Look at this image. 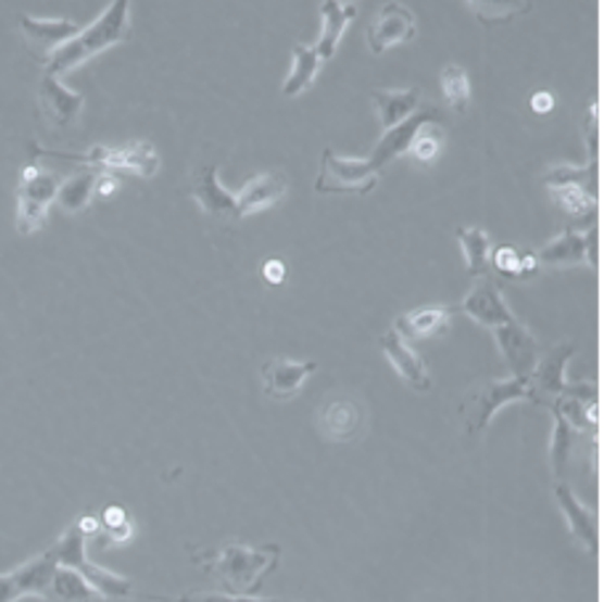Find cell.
<instances>
[{
  "mask_svg": "<svg viewBox=\"0 0 604 602\" xmlns=\"http://www.w3.org/2000/svg\"><path fill=\"white\" fill-rule=\"evenodd\" d=\"M279 544L247 547L239 544V541H231V544L221 547L217 552H204V555L194 552V563L202 565L221 584H226L228 594L257 592L263 576L279 565Z\"/></svg>",
  "mask_w": 604,
  "mask_h": 602,
  "instance_id": "1",
  "label": "cell"
},
{
  "mask_svg": "<svg viewBox=\"0 0 604 602\" xmlns=\"http://www.w3.org/2000/svg\"><path fill=\"white\" fill-rule=\"evenodd\" d=\"M128 16H130L128 0H114L99 20L90 24V27L80 29L70 43H64L51 59H48L46 75L51 77L66 75V72L86 64L88 59H93L96 53L123 43V40L128 38Z\"/></svg>",
  "mask_w": 604,
  "mask_h": 602,
  "instance_id": "2",
  "label": "cell"
},
{
  "mask_svg": "<svg viewBox=\"0 0 604 602\" xmlns=\"http://www.w3.org/2000/svg\"><path fill=\"white\" fill-rule=\"evenodd\" d=\"M48 555L56 560V565H62V568H70L75 570L77 576H83V581H86L99 598L125 600L133 594L130 581L125 579V576L112 574V570L101 568V565L90 563L86 557V534L80 531L77 523H72V526L66 528L62 539L48 550Z\"/></svg>",
  "mask_w": 604,
  "mask_h": 602,
  "instance_id": "3",
  "label": "cell"
},
{
  "mask_svg": "<svg viewBox=\"0 0 604 602\" xmlns=\"http://www.w3.org/2000/svg\"><path fill=\"white\" fill-rule=\"evenodd\" d=\"M515 401H533V390H530L528 377H509V379H486V382L469 388L464 396L458 414L464 419V430L469 436L486 432L491 419L496 417L499 409Z\"/></svg>",
  "mask_w": 604,
  "mask_h": 602,
  "instance_id": "4",
  "label": "cell"
},
{
  "mask_svg": "<svg viewBox=\"0 0 604 602\" xmlns=\"http://www.w3.org/2000/svg\"><path fill=\"white\" fill-rule=\"evenodd\" d=\"M318 432L331 443L358 441L368 430L366 403L353 393H329L316 414Z\"/></svg>",
  "mask_w": 604,
  "mask_h": 602,
  "instance_id": "5",
  "label": "cell"
},
{
  "mask_svg": "<svg viewBox=\"0 0 604 602\" xmlns=\"http://www.w3.org/2000/svg\"><path fill=\"white\" fill-rule=\"evenodd\" d=\"M62 186L53 173L38 165H27L22 171L20 184V210H16V231L22 237L40 231L46 224V215L51 202H56V191Z\"/></svg>",
  "mask_w": 604,
  "mask_h": 602,
  "instance_id": "6",
  "label": "cell"
},
{
  "mask_svg": "<svg viewBox=\"0 0 604 602\" xmlns=\"http://www.w3.org/2000/svg\"><path fill=\"white\" fill-rule=\"evenodd\" d=\"M379 171L368 160H342L331 149H324L322 173H318L316 195H353L364 197L377 186Z\"/></svg>",
  "mask_w": 604,
  "mask_h": 602,
  "instance_id": "7",
  "label": "cell"
},
{
  "mask_svg": "<svg viewBox=\"0 0 604 602\" xmlns=\"http://www.w3.org/2000/svg\"><path fill=\"white\" fill-rule=\"evenodd\" d=\"M53 156H64V160L80 162V165L93 167V171H104V167H114V171H133L136 176L141 178H154L156 171H160V156H156L154 147L147 141H133L128 147H93L86 154H59V152H48Z\"/></svg>",
  "mask_w": 604,
  "mask_h": 602,
  "instance_id": "8",
  "label": "cell"
},
{
  "mask_svg": "<svg viewBox=\"0 0 604 602\" xmlns=\"http://www.w3.org/2000/svg\"><path fill=\"white\" fill-rule=\"evenodd\" d=\"M56 560L48 552L27 560L20 568L0 574V602H16L22 598H51V581L56 574Z\"/></svg>",
  "mask_w": 604,
  "mask_h": 602,
  "instance_id": "9",
  "label": "cell"
},
{
  "mask_svg": "<svg viewBox=\"0 0 604 602\" xmlns=\"http://www.w3.org/2000/svg\"><path fill=\"white\" fill-rule=\"evenodd\" d=\"M456 311H462L464 316H469L480 327H486L491 335L517 322L493 276H482L473 290H469L467 298L462 300V305H456Z\"/></svg>",
  "mask_w": 604,
  "mask_h": 602,
  "instance_id": "10",
  "label": "cell"
},
{
  "mask_svg": "<svg viewBox=\"0 0 604 602\" xmlns=\"http://www.w3.org/2000/svg\"><path fill=\"white\" fill-rule=\"evenodd\" d=\"M416 35V20L414 14L401 3L382 5L377 16H374L372 27L366 33V43L372 48V53H385L392 46H401L414 40Z\"/></svg>",
  "mask_w": 604,
  "mask_h": 602,
  "instance_id": "11",
  "label": "cell"
},
{
  "mask_svg": "<svg viewBox=\"0 0 604 602\" xmlns=\"http://www.w3.org/2000/svg\"><path fill=\"white\" fill-rule=\"evenodd\" d=\"M572 342H562L554 348L552 353L539 359L536 369L530 372V390H533V403L541 406H552L554 401L562 399L567 393V379H565V366L567 359L572 356Z\"/></svg>",
  "mask_w": 604,
  "mask_h": 602,
  "instance_id": "12",
  "label": "cell"
},
{
  "mask_svg": "<svg viewBox=\"0 0 604 602\" xmlns=\"http://www.w3.org/2000/svg\"><path fill=\"white\" fill-rule=\"evenodd\" d=\"M316 361H292V359H270L265 361L260 375H263L265 396L274 401H289L300 393L302 382L316 375Z\"/></svg>",
  "mask_w": 604,
  "mask_h": 602,
  "instance_id": "13",
  "label": "cell"
},
{
  "mask_svg": "<svg viewBox=\"0 0 604 602\" xmlns=\"http://www.w3.org/2000/svg\"><path fill=\"white\" fill-rule=\"evenodd\" d=\"M379 351L388 356L392 369L398 372V377H401L408 388L419 390V393H427V390L432 388V379H430V372H427V364L421 361L419 353L411 348V342L403 340L395 329L379 335Z\"/></svg>",
  "mask_w": 604,
  "mask_h": 602,
  "instance_id": "14",
  "label": "cell"
},
{
  "mask_svg": "<svg viewBox=\"0 0 604 602\" xmlns=\"http://www.w3.org/2000/svg\"><path fill=\"white\" fill-rule=\"evenodd\" d=\"M38 104L53 128H70L80 117L83 106H86V96L66 88L59 77L43 75L38 86Z\"/></svg>",
  "mask_w": 604,
  "mask_h": 602,
  "instance_id": "15",
  "label": "cell"
},
{
  "mask_svg": "<svg viewBox=\"0 0 604 602\" xmlns=\"http://www.w3.org/2000/svg\"><path fill=\"white\" fill-rule=\"evenodd\" d=\"M438 117H440V112L435 110V106H425V110L414 112L408 120H403L401 125H395V128L385 130V136L379 138L377 149H374L372 156H368V162H372L374 171H382V167L388 165L390 160H395L398 154L408 152V147L414 143V138L419 136V130L425 128V125L435 123Z\"/></svg>",
  "mask_w": 604,
  "mask_h": 602,
  "instance_id": "16",
  "label": "cell"
},
{
  "mask_svg": "<svg viewBox=\"0 0 604 602\" xmlns=\"http://www.w3.org/2000/svg\"><path fill=\"white\" fill-rule=\"evenodd\" d=\"M20 29L29 48L35 53H43L48 59L80 33V27L70 20H35V16H22Z\"/></svg>",
  "mask_w": 604,
  "mask_h": 602,
  "instance_id": "17",
  "label": "cell"
},
{
  "mask_svg": "<svg viewBox=\"0 0 604 602\" xmlns=\"http://www.w3.org/2000/svg\"><path fill=\"white\" fill-rule=\"evenodd\" d=\"M536 263L552 268L586 266L589 263V234L567 228V231H562L559 237H554L552 242H546L536 252Z\"/></svg>",
  "mask_w": 604,
  "mask_h": 602,
  "instance_id": "18",
  "label": "cell"
},
{
  "mask_svg": "<svg viewBox=\"0 0 604 602\" xmlns=\"http://www.w3.org/2000/svg\"><path fill=\"white\" fill-rule=\"evenodd\" d=\"M191 197L199 202V208L215 218H237V200L231 191H226L217 180V165H204L194 173V184H191Z\"/></svg>",
  "mask_w": 604,
  "mask_h": 602,
  "instance_id": "19",
  "label": "cell"
},
{
  "mask_svg": "<svg viewBox=\"0 0 604 602\" xmlns=\"http://www.w3.org/2000/svg\"><path fill=\"white\" fill-rule=\"evenodd\" d=\"M284 195H287V178L281 173L255 176L250 184L241 186L239 195H234V200H237V218H247V215L260 213V210L274 208Z\"/></svg>",
  "mask_w": 604,
  "mask_h": 602,
  "instance_id": "20",
  "label": "cell"
},
{
  "mask_svg": "<svg viewBox=\"0 0 604 602\" xmlns=\"http://www.w3.org/2000/svg\"><path fill=\"white\" fill-rule=\"evenodd\" d=\"M554 497H557V504L562 515H565V523L567 528H570V534L581 541L591 555H596V550H600V528H596L594 515L578 502V497L572 493L570 486L557 484L554 486Z\"/></svg>",
  "mask_w": 604,
  "mask_h": 602,
  "instance_id": "21",
  "label": "cell"
},
{
  "mask_svg": "<svg viewBox=\"0 0 604 602\" xmlns=\"http://www.w3.org/2000/svg\"><path fill=\"white\" fill-rule=\"evenodd\" d=\"M453 311L456 309L438 305V309H419V311L401 313V316L395 318V324H392V329H395V333L401 335L406 342L430 340V337H438L445 333Z\"/></svg>",
  "mask_w": 604,
  "mask_h": 602,
  "instance_id": "22",
  "label": "cell"
},
{
  "mask_svg": "<svg viewBox=\"0 0 604 602\" xmlns=\"http://www.w3.org/2000/svg\"><path fill=\"white\" fill-rule=\"evenodd\" d=\"M374 110L379 114V123L385 130L395 128L403 120H408L411 114L419 112L421 96L416 88L408 90H388V88H374L372 90Z\"/></svg>",
  "mask_w": 604,
  "mask_h": 602,
  "instance_id": "23",
  "label": "cell"
},
{
  "mask_svg": "<svg viewBox=\"0 0 604 602\" xmlns=\"http://www.w3.org/2000/svg\"><path fill=\"white\" fill-rule=\"evenodd\" d=\"M358 16V5L355 3H342V0H324L322 3V20L324 29L322 38L316 43V53L322 62H329L335 57L337 43H340L342 33H345L348 22H353Z\"/></svg>",
  "mask_w": 604,
  "mask_h": 602,
  "instance_id": "24",
  "label": "cell"
},
{
  "mask_svg": "<svg viewBox=\"0 0 604 602\" xmlns=\"http://www.w3.org/2000/svg\"><path fill=\"white\" fill-rule=\"evenodd\" d=\"M491 268L496 271L499 276H504V279L525 281V279H533L541 266L536 263L533 252H523L512 244H501L493 250Z\"/></svg>",
  "mask_w": 604,
  "mask_h": 602,
  "instance_id": "25",
  "label": "cell"
},
{
  "mask_svg": "<svg viewBox=\"0 0 604 602\" xmlns=\"http://www.w3.org/2000/svg\"><path fill=\"white\" fill-rule=\"evenodd\" d=\"M292 72H289V77L281 86V93L287 96V99H294V96H300L302 90L311 86V83L316 80L318 67H322V59H318L316 48H307L302 43L292 46Z\"/></svg>",
  "mask_w": 604,
  "mask_h": 602,
  "instance_id": "26",
  "label": "cell"
},
{
  "mask_svg": "<svg viewBox=\"0 0 604 602\" xmlns=\"http://www.w3.org/2000/svg\"><path fill=\"white\" fill-rule=\"evenodd\" d=\"M456 239L462 244L464 258H467L469 276H477V279L488 276V271H491V239H488V234L477 226H467L458 228Z\"/></svg>",
  "mask_w": 604,
  "mask_h": 602,
  "instance_id": "27",
  "label": "cell"
},
{
  "mask_svg": "<svg viewBox=\"0 0 604 602\" xmlns=\"http://www.w3.org/2000/svg\"><path fill=\"white\" fill-rule=\"evenodd\" d=\"M96 180H99V171H93V167L66 178L56 191L59 208L66 210V213H80V210H86L88 202L93 200Z\"/></svg>",
  "mask_w": 604,
  "mask_h": 602,
  "instance_id": "28",
  "label": "cell"
},
{
  "mask_svg": "<svg viewBox=\"0 0 604 602\" xmlns=\"http://www.w3.org/2000/svg\"><path fill=\"white\" fill-rule=\"evenodd\" d=\"M552 191V200L557 202V208L567 218L572 221H589L594 218L596 213V197L591 191L581 189V186H559V189H549Z\"/></svg>",
  "mask_w": 604,
  "mask_h": 602,
  "instance_id": "29",
  "label": "cell"
},
{
  "mask_svg": "<svg viewBox=\"0 0 604 602\" xmlns=\"http://www.w3.org/2000/svg\"><path fill=\"white\" fill-rule=\"evenodd\" d=\"M440 88H443V96L445 101H449V106L453 112H467L469 106V77H467V70L456 67V64H449V67H443L440 72Z\"/></svg>",
  "mask_w": 604,
  "mask_h": 602,
  "instance_id": "30",
  "label": "cell"
},
{
  "mask_svg": "<svg viewBox=\"0 0 604 602\" xmlns=\"http://www.w3.org/2000/svg\"><path fill=\"white\" fill-rule=\"evenodd\" d=\"M101 531H104L109 544L123 547L133 539V534H136V526H133L130 515L125 513L119 504H109V507L101 510V515H99V534Z\"/></svg>",
  "mask_w": 604,
  "mask_h": 602,
  "instance_id": "31",
  "label": "cell"
},
{
  "mask_svg": "<svg viewBox=\"0 0 604 602\" xmlns=\"http://www.w3.org/2000/svg\"><path fill=\"white\" fill-rule=\"evenodd\" d=\"M546 186L549 189H559V186H581L596 197V162L586 167L572 165H557L546 171Z\"/></svg>",
  "mask_w": 604,
  "mask_h": 602,
  "instance_id": "32",
  "label": "cell"
},
{
  "mask_svg": "<svg viewBox=\"0 0 604 602\" xmlns=\"http://www.w3.org/2000/svg\"><path fill=\"white\" fill-rule=\"evenodd\" d=\"M576 436H578L576 427L567 423L559 412H554V436H552V451H549V454H552V469L557 478L565 473L567 460H570L572 447H576Z\"/></svg>",
  "mask_w": 604,
  "mask_h": 602,
  "instance_id": "33",
  "label": "cell"
},
{
  "mask_svg": "<svg viewBox=\"0 0 604 602\" xmlns=\"http://www.w3.org/2000/svg\"><path fill=\"white\" fill-rule=\"evenodd\" d=\"M51 592L64 602H93L96 600V592L88 587L86 581H83V576H77L75 570H70V568H62V565H59L56 574H53Z\"/></svg>",
  "mask_w": 604,
  "mask_h": 602,
  "instance_id": "34",
  "label": "cell"
},
{
  "mask_svg": "<svg viewBox=\"0 0 604 602\" xmlns=\"http://www.w3.org/2000/svg\"><path fill=\"white\" fill-rule=\"evenodd\" d=\"M469 9L480 16V22H486L488 27H496L501 22H509L512 16L517 14H528L530 3H477V0H469Z\"/></svg>",
  "mask_w": 604,
  "mask_h": 602,
  "instance_id": "35",
  "label": "cell"
},
{
  "mask_svg": "<svg viewBox=\"0 0 604 602\" xmlns=\"http://www.w3.org/2000/svg\"><path fill=\"white\" fill-rule=\"evenodd\" d=\"M167 602H274V600H255L250 594H221V592H191L184 598H173Z\"/></svg>",
  "mask_w": 604,
  "mask_h": 602,
  "instance_id": "36",
  "label": "cell"
},
{
  "mask_svg": "<svg viewBox=\"0 0 604 602\" xmlns=\"http://www.w3.org/2000/svg\"><path fill=\"white\" fill-rule=\"evenodd\" d=\"M425 130V128H421ZM419 130V136L414 138V143L408 147V152L416 156V160H421V162H430L435 154H438V149H440V138L435 136V134H421Z\"/></svg>",
  "mask_w": 604,
  "mask_h": 602,
  "instance_id": "37",
  "label": "cell"
},
{
  "mask_svg": "<svg viewBox=\"0 0 604 602\" xmlns=\"http://www.w3.org/2000/svg\"><path fill=\"white\" fill-rule=\"evenodd\" d=\"M263 279L268 281V285H281V281L287 279V266H284V261H279V258H268V261L263 263Z\"/></svg>",
  "mask_w": 604,
  "mask_h": 602,
  "instance_id": "38",
  "label": "cell"
},
{
  "mask_svg": "<svg viewBox=\"0 0 604 602\" xmlns=\"http://www.w3.org/2000/svg\"><path fill=\"white\" fill-rule=\"evenodd\" d=\"M530 110L536 114H549L554 110V96L549 93V90H536V93L530 96Z\"/></svg>",
  "mask_w": 604,
  "mask_h": 602,
  "instance_id": "39",
  "label": "cell"
},
{
  "mask_svg": "<svg viewBox=\"0 0 604 602\" xmlns=\"http://www.w3.org/2000/svg\"><path fill=\"white\" fill-rule=\"evenodd\" d=\"M117 189H119V180L117 178L109 176V173H99V180H96V191H93V195H99L101 200H106V197H112Z\"/></svg>",
  "mask_w": 604,
  "mask_h": 602,
  "instance_id": "40",
  "label": "cell"
},
{
  "mask_svg": "<svg viewBox=\"0 0 604 602\" xmlns=\"http://www.w3.org/2000/svg\"><path fill=\"white\" fill-rule=\"evenodd\" d=\"M274 602H279V600H274Z\"/></svg>",
  "mask_w": 604,
  "mask_h": 602,
  "instance_id": "41",
  "label": "cell"
}]
</instances>
